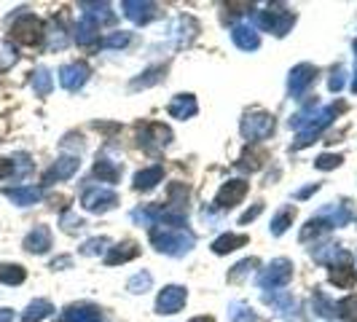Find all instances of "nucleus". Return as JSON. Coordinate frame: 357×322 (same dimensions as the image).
Masks as SVG:
<instances>
[{"label":"nucleus","instance_id":"f257e3e1","mask_svg":"<svg viewBox=\"0 0 357 322\" xmlns=\"http://www.w3.org/2000/svg\"><path fill=\"white\" fill-rule=\"evenodd\" d=\"M151 237V245L164 255H172V258H183L185 252H191L196 245V237L194 231L188 228H170V225H153L148 231Z\"/></svg>","mask_w":357,"mask_h":322},{"label":"nucleus","instance_id":"f03ea898","mask_svg":"<svg viewBox=\"0 0 357 322\" xmlns=\"http://www.w3.org/2000/svg\"><path fill=\"white\" fill-rule=\"evenodd\" d=\"M341 113H347V102H333L328 108H320L317 116H314V121L306 126V129L298 132V140L290 145V150H301V148H306V145H312V143H314V140H317V137H320Z\"/></svg>","mask_w":357,"mask_h":322},{"label":"nucleus","instance_id":"7ed1b4c3","mask_svg":"<svg viewBox=\"0 0 357 322\" xmlns=\"http://www.w3.org/2000/svg\"><path fill=\"white\" fill-rule=\"evenodd\" d=\"M253 25L258 27V30L274 32L277 38H285V35L290 32V27L296 25V14L287 11L285 6H269L266 11H255Z\"/></svg>","mask_w":357,"mask_h":322},{"label":"nucleus","instance_id":"20e7f679","mask_svg":"<svg viewBox=\"0 0 357 322\" xmlns=\"http://www.w3.org/2000/svg\"><path fill=\"white\" fill-rule=\"evenodd\" d=\"M274 129H277V121H274V116L266 113V110H253V113H247V116L242 119V124H239L242 137H245L250 145H253V143H261V140H269V137L274 134Z\"/></svg>","mask_w":357,"mask_h":322},{"label":"nucleus","instance_id":"39448f33","mask_svg":"<svg viewBox=\"0 0 357 322\" xmlns=\"http://www.w3.org/2000/svg\"><path fill=\"white\" fill-rule=\"evenodd\" d=\"M43 38H46V27L35 14H19L11 22V41L22 46H38Z\"/></svg>","mask_w":357,"mask_h":322},{"label":"nucleus","instance_id":"423d86ee","mask_svg":"<svg viewBox=\"0 0 357 322\" xmlns=\"http://www.w3.org/2000/svg\"><path fill=\"white\" fill-rule=\"evenodd\" d=\"M290 279H293V261H287V258H274L266 269H261V274H258V285L263 290H280Z\"/></svg>","mask_w":357,"mask_h":322},{"label":"nucleus","instance_id":"0eeeda50","mask_svg":"<svg viewBox=\"0 0 357 322\" xmlns=\"http://www.w3.org/2000/svg\"><path fill=\"white\" fill-rule=\"evenodd\" d=\"M137 143L145 153H159V150H164L172 143V132H170V126L156 124V121L143 124L137 129Z\"/></svg>","mask_w":357,"mask_h":322},{"label":"nucleus","instance_id":"6e6552de","mask_svg":"<svg viewBox=\"0 0 357 322\" xmlns=\"http://www.w3.org/2000/svg\"><path fill=\"white\" fill-rule=\"evenodd\" d=\"M81 204H83L86 212L102 215V212H108V210H113L119 204V194L113 188H108V185H92V188L83 191Z\"/></svg>","mask_w":357,"mask_h":322},{"label":"nucleus","instance_id":"1a4fd4ad","mask_svg":"<svg viewBox=\"0 0 357 322\" xmlns=\"http://www.w3.org/2000/svg\"><path fill=\"white\" fill-rule=\"evenodd\" d=\"M317 68L314 65H309V62H301V65H296L293 70H290V78H287V92H290V97L301 99L306 94V89L317 81Z\"/></svg>","mask_w":357,"mask_h":322},{"label":"nucleus","instance_id":"9d476101","mask_svg":"<svg viewBox=\"0 0 357 322\" xmlns=\"http://www.w3.org/2000/svg\"><path fill=\"white\" fill-rule=\"evenodd\" d=\"M57 75H59V86H62V89L78 92V89H83V83L89 81L92 68H89L86 62H68V65L59 68V73Z\"/></svg>","mask_w":357,"mask_h":322},{"label":"nucleus","instance_id":"9b49d317","mask_svg":"<svg viewBox=\"0 0 357 322\" xmlns=\"http://www.w3.org/2000/svg\"><path fill=\"white\" fill-rule=\"evenodd\" d=\"M185 301H188V290L185 288H180V285H167L159 298H156V312L159 314H178L180 309L185 306Z\"/></svg>","mask_w":357,"mask_h":322},{"label":"nucleus","instance_id":"f8f14e48","mask_svg":"<svg viewBox=\"0 0 357 322\" xmlns=\"http://www.w3.org/2000/svg\"><path fill=\"white\" fill-rule=\"evenodd\" d=\"M247 191H250V183L247 180H229L215 194V207L218 210H231V207H236L242 199L247 197Z\"/></svg>","mask_w":357,"mask_h":322},{"label":"nucleus","instance_id":"ddd939ff","mask_svg":"<svg viewBox=\"0 0 357 322\" xmlns=\"http://www.w3.org/2000/svg\"><path fill=\"white\" fill-rule=\"evenodd\" d=\"M78 170H81V159H78V156H59L49 170L43 172V185H54V183L70 180Z\"/></svg>","mask_w":357,"mask_h":322},{"label":"nucleus","instance_id":"4468645a","mask_svg":"<svg viewBox=\"0 0 357 322\" xmlns=\"http://www.w3.org/2000/svg\"><path fill=\"white\" fill-rule=\"evenodd\" d=\"M121 8H124V17H127L129 22H134L137 27L148 25V22H153V19L159 17V6H156V3L124 0V3H121Z\"/></svg>","mask_w":357,"mask_h":322},{"label":"nucleus","instance_id":"2eb2a0df","mask_svg":"<svg viewBox=\"0 0 357 322\" xmlns=\"http://www.w3.org/2000/svg\"><path fill=\"white\" fill-rule=\"evenodd\" d=\"M331 282L341 290H352L357 285V272L352 263V252H347L341 261H336L331 266Z\"/></svg>","mask_w":357,"mask_h":322},{"label":"nucleus","instance_id":"dca6fc26","mask_svg":"<svg viewBox=\"0 0 357 322\" xmlns=\"http://www.w3.org/2000/svg\"><path fill=\"white\" fill-rule=\"evenodd\" d=\"M62 322H102V309L97 303H89V301L70 303L62 312Z\"/></svg>","mask_w":357,"mask_h":322},{"label":"nucleus","instance_id":"f3484780","mask_svg":"<svg viewBox=\"0 0 357 322\" xmlns=\"http://www.w3.org/2000/svg\"><path fill=\"white\" fill-rule=\"evenodd\" d=\"M3 197L11 199L17 207H30L43 199V188L41 185H14V188H3Z\"/></svg>","mask_w":357,"mask_h":322},{"label":"nucleus","instance_id":"a211bd4d","mask_svg":"<svg viewBox=\"0 0 357 322\" xmlns=\"http://www.w3.org/2000/svg\"><path fill=\"white\" fill-rule=\"evenodd\" d=\"M83 8V17L86 22H92L94 27L102 25H113L116 22V11H110V3H81Z\"/></svg>","mask_w":357,"mask_h":322},{"label":"nucleus","instance_id":"6ab92c4d","mask_svg":"<svg viewBox=\"0 0 357 322\" xmlns=\"http://www.w3.org/2000/svg\"><path fill=\"white\" fill-rule=\"evenodd\" d=\"M167 113H170L172 119L185 121V119H191V116L199 113V102H196L194 94H178V97H172V102L167 105Z\"/></svg>","mask_w":357,"mask_h":322},{"label":"nucleus","instance_id":"aec40b11","mask_svg":"<svg viewBox=\"0 0 357 322\" xmlns=\"http://www.w3.org/2000/svg\"><path fill=\"white\" fill-rule=\"evenodd\" d=\"M231 41H234L236 49H242V51H255L261 46V35H258L255 27H250V25L231 27Z\"/></svg>","mask_w":357,"mask_h":322},{"label":"nucleus","instance_id":"412c9836","mask_svg":"<svg viewBox=\"0 0 357 322\" xmlns=\"http://www.w3.org/2000/svg\"><path fill=\"white\" fill-rule=\"evenodd\" d=\"M49 248H51L49 225H35L25 237V250L32 252V255H43V252H49Z\"/></svg>","mask_w":357,"mask_h":322},{"label":"nucleus","instance_id":"4be33fe9","mask_svg":"<svg viewBox=\"0 0 357 322\" xmlns=\"http://www.w3.org/2000/svg\"><path fill=\"white\" fill-rule=\"evenodd\" d=\"M188 199H191V191H188L185 183H170V185H167V204H164V207L172 210V212H183V215H185Z\"/></svg>","mask_w":357,"mask_h":322},{"label":"nucleus","instance_id":"5701e85b","mask_svg":"<svg viewBox=\"0 0 357 322\" xmlns=\"http://www.w3.org/2000/svg\"><path fill=\"white\" fill-rule=\"evenodd\" d=\"M140 255V248L137 242H121V245H113L105 255V263L108 266H119V263H127V261H134Z\"/></svg>","mask_w":357,"mask_h":322},{"label":"nucleus","instance_id":"b1692460","mask_svg":"<svg viewBox=\"0 0 357 322\" xmlns=\"http://www.w3.org/2000/svg\"><path fill=\"white\" fill-rule=\"evenodd\" d=\"M121 172H124L121 164H116V161H110L105 156H97V161H94V177H100V183L113 185V183L121 180Z\"/></svg>","mask_w":357,"mask_h":322},{"label":"nucleus","instance_id":"393cba45","mask_svg":"<svg viewBox=\"0 0 357 322\" xmlns=\"http://www.w3.org/2000/svg\"><path fill=\"white\" fill-rule=\"evenodd\" d=\"M164 180V167L161 164H153V167H145L134 174V191H151L156 188V183Z\"/></svg>","mask_w":357,"mask_h":322},{"label":"nucleus","instance_id":"a878e982","mask_svg":"<svg viewBox=\"0 0 357 322\" xmlns=\"http://www.w3.org/2000/svg\"><path fill=\"white\" fill-rule=\"evenodd\" d=\"M247 242H250L247 234H223V237H218V239L212 242V252H215V255H229L234 250L245 248Z\"/></svg>","mask_w":357,"mask_h":322},{"label":"nucleus","instance_id":"bb28decb","mask_svg":"<svg viewBox=\"0 0 357 322\" xmlns=\"http://www.w3.org/2000/svg\"><path fill=\"white\" fill-rule=\"evenodd\" d=\"M100 27H94L92 22H86V19H81L76 27V43L78 46H83V49H97L100 46Z\"/></svg>","mask_w":357,"mask_h":322},{"label":"nucleus","instance_id":"cd10ccee","mask_svg":"<svg viewBox=\"0 0 357 322\" xmlns=\"http://www.w3.org/2000/svg\"><path fill=\"white\" fill-rule=\"evenodd\" d=\"M54 314V303L49 298H35L22 314V322H43L46 317Z\"/></svg>","mask_w":357,"mask_h":322},{"label":"nucleus","instance_id":"c85d7f7f","mask_svg":"<svg viewBox=\"0 0 357 322\" xmlns=\"http://www.w3.org/2000/svg\"><path fill=\"white\" fill-rule=\"evenodd\" d=\"M164 73H167V65H153V68H148L145 73H140V78H134V81L129 83V89H132V92L151 89V86H156V83L164 78Z\"/></svg>","mask_w":357,"mask_h":322},{"label":"nucleus","instance_id":"c756f323","mask_svg":"<svg viewBox=\"0 0 357 322\" xmlns=\"http://www.w3.org/2000/svg\"><path fill=\"white\" fill-rule=\"evenodd\" d=\"M269 156H266V150L261 148H247L242 156H239V161H236V170H242V172H258L261 167H263V161H266Z\"/></svg>","mask_w":357,"mask_h":322},{"label":"nucleus","instance_id":"7c9ffc66","mask_svg":"<svg viewBox=\"0 0 357 322\" xmlns=\"http://www.w3.org/2000/svg\"><path fill=\"white\" fill-rule=\"evenodd\" d=\"M30 83H32V92H35V97H49L51 89H54V78L46 68H38L32 78H30Z\"/></svg>","mask_w":357,"mask_h":322},{"label":"nucleus","instance_id":"2f4dec72","mask_svg":"<svg viewBox=\"0 0 357 322\" xmlns=\"http://www.w3.org/2000/svg\"><path fill=\"white\" fill-rule=\"evenodd\" d=\"M293 221H296V207H282L280 212L274 215L272 225H269L272 237H282V234H285V231L293 225Z\"/></svg>","mask_w":357,"mask_h":322},{"label":"nucleus","instance_id":"473e14b6","mask_svg":"<svg viewBox=\"0 0 357 322\" xmlns=\"http://www.w3.org/2000/svg\"><path fill=\"white\" fill-rule=\"evenodd\" d=\"M312 309H314V314H320V317H325V320L336 317V301L325 296L323 290H314V296H312Z\"/></svg>","mask_w":357,"mask_h":322},{"label":"nucleus","instance_id":"72a5a7b5","mask_svg":"<svg viewBox=\"0 0 357 322\" xmlns=\"http://www.w3.org/2000/svg\"><path fill=\"white\" fill-rule=\"evenodd\" d=\"M27 279V272L19 263H0V282L3 285H22Z\"/></svg>","mask_w":357,"mask_h":322},{"label":"nucleus","instance_id":"f704fd0d","mask_svg":"<svg viewBox=\"0 0 357 322\" xmlns=\"http://www.w3.org/2000/svg\"><path fill=\"white\" fill-rule=\"evenodd\" d=\"M331 228H333L331 221H325L323 215H317V218H312V221H309V223L301 228V237H298V239H301V242H309L312 237L317 239L320 234H325V231H331Z\"/></svg>","mask_w":357,"mask_h":322},{"label":"nucleus","instance_id":"c9c22d12","mask_svg":"<svg viewBox=\"0 0 357 322\" xmlns=\"http://www.w3.org/2000/svg\"><path fill=\"white\" fill-rule=\"evenodd\" d=\"M229 320L231 322H261V317L253 312V306L242 303V301H234L229 306Z\"/></svg>","mask_w":357,"mask_h":322},{"label":"nucleus","instance_id":"e433bc0d","mask_svg":"<svg viewBox=\"0 0 357 322\" xmlns=\"http://www.w3.org/2000/svg\"><path fill=\"white\" fill-rule=\"evenodd\" d=\"M336 317L341 322H357V298L347 296L336 303Z\"/></svg>","mask_w":357,"mask_h":322},{"label":"nucleus","instance_id":"4c0bfd02","mask_svg":"<svg viewBox=\"0 0 357 322\" xmlns=\"http://www.w3.org/2000/svg\"><path fill=\"white\" fill-rule=\"evenodd\" d=\"M17 62H19V51L14 49V43L0 41V73H8Z\"/></svg>","mask_w":357,"mask_h":322},{"label":"nucleus","instance_id":"58836bf2","mask_svg":"<svg viewBox=\"0 0 357 322\" xmlns=\"http://www.w3.org/2000/svg\"><path fill=\"white\" fill-rule=\"evenodd\" d=\"M153 288V276L151 272H137L132 279L127 282V290L129 293H134V296H140V293H148Z\"/></svg>","mask_w":357,"mask_h":322},{"label":"nucleus","instance_id":"ea45409f","mask_svg":"<svg viewBox=\"0 0 357 322\" xmlns=\"http://www.w3.org/2000/svg\"><path fill=\"white\" fill-rule=\"evenodd\" d=\"M110 250V239L108 237H94V239H86L81 245V255H108Z\"/></svg>","mask_w":357,"mask_h":322},{"label":"nucleus","instance_id":"a19ab883","mask_svg":"<svg viewBox=\"0 0 357 322\" xmlns=\"http://www.w3.org/2000/svg\"><path fill=\"white\" fill-rule=\"evenodd\" d=\"M258 263H261L258 258H245V261H239V263L229 272V282H242L253 269H258Z\"/></svg>","mask_w":357,"mask_h":322},{"label":"nucleus","instance_id":"79ce46f5","mask_svg":"<svg viewBox=\"0 0 357 322\" xmlns=\"http://www.w3.org/2000/svg\"><path fill=\"white\" fill-rule=\"evenodd\" d=\"M129 41H132V32L121 30V32H110L108 38H102L100 46L102 49H124V46H129Z\"/></svg>","mask_w":357,"mask_h":322},{"label":"nucleus","instance_id":"37998d69","mask_svg":"<svg viewBox=\"0 0 357 322\" xmlns=\"http://www.w3.org/2000/svg\"><path fill=\"white\" fill-rule=\"evenodd\" d=\"M46 38H49V49L51 51H62L65 46H68V32H65V27L54 25L46 32Z\"/></svg>","mask_w":357,"mask_h":322},{"label":"nucleus","instance_id":"c03bdc74","mask_svg":"<svg viewBox=\"0 0 357 322\" xmlns=\"http://www.w3.org/2000/svg\"><path fill=\"white\" fill-rule=\"evenodd\" d=\"M341 161H344V156H341V153H323V156H317L314 167H317V170H323V172H331V170H336V167H341Z\"/></svg>","mask_w":357,"mask_h":322},{"label":"nucleus","instance_id":"a18cd8bd","mask_svg":"<svg viewBox=\"0 0 357 322\" xmlns=\"http://www.w3.org/2000/svg\"><path fill=\"white\" fill-rule=\"evenodd\" d=\"M59 225H62V231H68V234H78L86 223H83V218H78V215H73V212H62Z\"/></svg>","mask_w":357,"mask_h":322},{"label":"nucleus","instance_id":"49530a36","mask_svg":"<svg viewBox=\"0 0 357 322\" xmlns=\"http://www.w3.org/2000/svg\"><path fill=\"white\" fill-rule=\"evenodd\" d=\"M344 75H347V70L338 65V68H336V70L331 73V81H328V89H331V92H336V94H338V92L344 89Z\"/></svg>","mask_w":357,"mask_h":322},{"label":"nucleus","instance_id":"de8ad7c7","mask_svg":"<svg viewBox=\"0 0 357 322\" xmlns=\"http://www.w3.org/2000/svg\"><path fill=\"white\" fill-rule=\"evenodd\" d=\"M261 212H263V204L258 201V204H253V207H250V210H247V212H245V215L239 218V225L253 223V221H255V218H258V215H261Z\"/></svg>","mask_w":357,"mask_h":322},{"label":"nucleus","instance_id":"09e8293b","mask_svg":"<svg viewBox=\"0 0 357 322\" xmlns=\"http://www.w3.org/2000/svg\"><path fill=\"white\" fill-rule=\"evenodd\" d=\"M68 266H73V258L70 255H59V258L51 261V269H68Z\"/></svg>","mask_w":357,"mask_h":322},{"label":"nucleus","instance_id":"8fccbe9b","mask_svg":"<svg viewBox=\"0 0 357 322\" xmlns=\"http://www.w3.org/2000/svg\"><path fill=\"white\" fill-rule=\"evenodd\" d=\"M320 191V183H312V185H306L301 191H296V199H309L312 194H317Z\"/></svg>","mask_w":357,"mask_h":322},{"label":"nucleus","instance_id":"3c124183","mask_svg":"<svg viewBox=\"0 0 357 322\" xmlns=\"http://www.w3.org/2000/svg\"><path fill=\"white\" fill-rule=\"evenodd\" d=\"M0 322H14V312L11 309H0Z\"/></svg>","mask_w":357,"mask_h":322},{"label":"nucleus","instance_id":"603ef678","mask_svg":"<svg viewBox=\"0 0 357 322\" xmlns=\"http://www.w3.org/2000/svg\"><path fill=\"white\" fill-rule=\"evenodd\" d=\"M188 322H215V320H212V317H207V314H204V317H194V320H188Z\"/></svg>","mask_w":357,"mask_h":322},{"label":"nucleus","instance_id":"864d4df0","mask_svg":"<svg viewBox=\"0 0 357 322\" xmlns=\"http://www.w3.org/2000/svg\"><path fill=\"white\" fill-rule=\"evenodd\" d=\"M352 92L357 94V73H355V78H352Z\"/></svg>","mask_w":357,"mask_h":322},{"label":"nucleus","instance_id":"5fc2aeb1","mask_svg":"<svg viewBox=\"0 0 357 322\" xmlns=\"http://www.w3.org/2000/svg\"><path fill=\"white\" fill-rule=\"evenodd\" d=\"M352 49H355V54H357V41H355V43H352Z\"/></svg>","mask_w":357,"mask_h":322}]
</instances>
